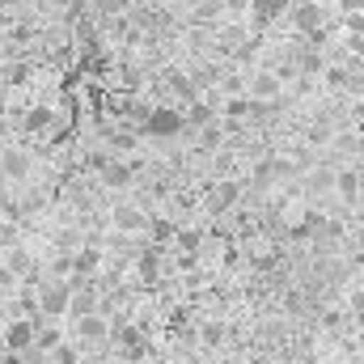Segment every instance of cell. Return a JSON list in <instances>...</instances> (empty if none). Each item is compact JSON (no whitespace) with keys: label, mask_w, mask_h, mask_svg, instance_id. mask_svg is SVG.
<instances>
[{"label":"cell","mask_w":364,"mask_h":364,"mask_svg":"<svg viewBox=\"0 0 364 364\" xmlns=\"http://www.w3.org/2000/svg\"><path fill=\"white\" fill-rule=\"evenodd\" d=\"M246 97L250 102H284V81H279V73L272 68H250L246 73Z\"/></svg>","instance_id":"cell-8"},{"label":"cell","mask_w":364,"mask_h":364,"mask_svg":"<svg viewBox=\"0 0 364 364\" xmlns=\"http://www.w3.org/2000/svg\"><path fill=\"white\" fill-rule=\"evenodd\" d=\"M331 195L343 203V208H356L364 199V191H360V174H356V166H339L335 170V186H331Z\"/></svg>","instance_id":"cell-10"},{"label":"cell","mask_w":364,"mask_h":364,"mask_svg":"<svg viewBox=\"0 0 364 364\" xmlns=\"http://www.w3.org/2000/svg\"><path fill=\"white\" fill-rule=\"evenodd\" d=\"M195 343L199 352H229L233 348V318H199L195 322Z\"/></svg>","instance_id":"cell-5"},{"label":"cell","mask_w":364,"mask_h":364,"mask_svg":"<svg viewBox=\"0 0 364 364\" xmlns=\"http://www.w3.org/2000/svg\"><path fill=\"white\" fill-rule=\"evenodd\" d=\"M352 292H360V296H364V263L352 272Z\"/></svg>","instance_id":"cell-15"},{"label":"cell","mask_w":364,"mask_h":364,"mask_svg":"<svg viewBox=\"0 0 364 364\" xmlns=\"http://www.w3.org/2000/svg\"><path fill=\"white\" fill-rule=\"evenodd\" d=\"M343 34L364 38V13H348V17H343Z\"/></svg>","instance_id":"cell-13"},{"label":"cell","mask_w":364,"mask_h":364,"mask_svg":"<svg viewBox=\"0 0 364 364\" xmlns=\"http://www.w3.org/2000/svg\"><path fill=\"white\" fill-rule=\"evenodd\" d=\"M0 348H4L9 356L30 352V348H34V322H30V318H9V322L0 326Z\"/></svg>","instance_id":"cell-9"},{"label":"cell","mask_w":364,"mask_h":364,"mask_svg":"<svg viewBox=\"0 0 364 364\" xmlns=\"http://www.w3.org/2000/svg\"><path fill=\"white\" fill-rule=\"evenodd\" d=\"M38 178V157L17 144V140H4L0 144V182H13V186H26V182Z\"/></svg>","instance_id":"cell-2"},{"label":"cell","mask_w":364,"mask_h":364,"mask_svg":"<svg viewBox=\"0 0 364 364\" xmlns=\"http://www.w3.org/2000/svg\"><path fill=\"white\" fill-rule=\"evenodd\" d=\"M136 132H140V140L174 144V140H178L186 127H182V114L174 110V106H153V114H149V119H144V123H140Z\"/></svg>","instance_id":"cell-3"},{"label":"cell","mask_w":364,"mask_h":364,"mask_svg":"<svg viewBox=\"0 0 364 364\" xmlns=\"http://www.w3.org/2000/svg\"><path fill=\"white\" fill-rule=\"evenodd\" d=\"M242 17H246V30L250 34H267L279 21H288V0H250Z\"/></svg>","instance_id":"cell-6"},{"label":"cell","mask_w":364,"mask_h":364,"mask_svg":"<svg viewBox=\"0 0 364 364\" xmlns=\"http://www.w3.org/2000/svg\"><path fill=\"white\" fill-rule=\"evenodd\" d=\"M34 296H38V318L43 322H64L68 318V296H73L68 279H43Z\"/></svg>","instance_id":"cell-4"},{"label":"cell","mask_w":364,"mask_h":364,"mask_svg":"<svg viewBox=\"0 0 364 364\" xmlns=\"http://www.w3.org/2000/svg\"><path fill=\"white\" fill-rule=\"evenodd\" d=\"M242 199H246V182H242V178L203 182V191L195 195V208H199V216L220 220V216H229L233 208H242Z\"/></svg>","instance_id":"cell-1"},{"label":"cell","mask_w":364,"mask_h":364,"mask_svg":"<svg viewBox=\"0 0 364 364\" xmlns=\"http://www.w3.org/2000/svg\"><path fill=\"white\" fill-rule=\"evenodd\" d=\"M166 364H182V356H174V360H166Z\"/></svg>","instance_id":"cell-17"},{"label":"cell","mask_w":364,"mask_h":364,"mask_svg":"<svg viewBox=\"0 0 364 364\" xmlns=\"http://www.w3.org/2000/svg\"><path fill=\"white\" fill-rule=\"evenodd\" d=\"M174 233H178V220H174V216H166V212H153V216H149V229H144L149 246L170 250V246H174Z\"/></svg>","instance_id":"cell-12"},{"label":"cell","mask_w":364,"mask_h":364,"mask_svg":"<svg viewBox=\"0 0 364 364\" xmlns=\"http://www.w3.org/2000/svg\"><path fill=\"white\" fill-rule=\"evenodd\" d=\"M64 335L85 352V348H102V343H110V322L102 318V314H90V318H77V322H68L64 326Z\"/></svg>","instance_id":"cell-7"},{"label":"cell","mask_w":364,"mask_h":364,"mask_svg":"<svg viewBox=\"0 0 364 364\" xmlns=\"http://www.w3.org/2000/svg\"><path fill=\"white\" fill-rule=\"evenodd\" d=\"M203 364H233V360H225V356H220V360H216V356H208Z\"/></svg>","instance_id":"cell-16"},{"label":"cell","mask_w":364,"mask_h":364,"mask_svg":"<svg viewBox=\"0 0 364 364\" xmlns=\"http://www.w3.org/2000/svg\"><path fill=\"white\" fill-rule=\"evenodd\" d=\"M335 13H364V0H335Z\"/></svg>","instance_id":"cell-14"},{"label":"cell","mask_w":364,"mask_h":364,"mask_svg":"<svg viewBox=\"0 0 364 364\" xmlns=\"http://www.w3.org/2000/svg\"><path fill=\"white\" fill-rule=\"evenodd\" d=\"M102 267H106V250L93 246V242H85V246L73 255V279H97Z\"/></svg>","instance_id":"cell-11"}]
</instances>
